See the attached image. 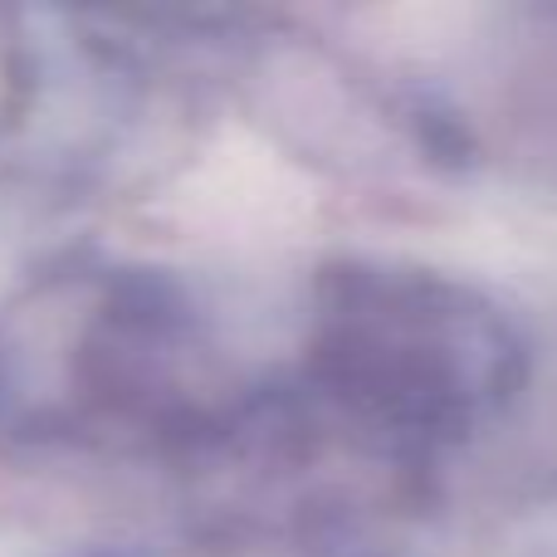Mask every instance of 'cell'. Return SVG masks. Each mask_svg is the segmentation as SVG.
Instances as JSON below:
<instances>
[{"instance_id":"obj_1","label":"cell","mask_w":557,"mask_h":557,"mask_svg":"<svg viewBox=\"0 0 557 557\" xmlns=\"http://www.w3.org/2000/svg\"><path fill=\"white\" fill-rule=\"evenodd\" d=\"M450 288L421 278L337 274L333 313L318 343V372L347 406L392 431H450L474 406L465 327Z\"/></svg>"}]
</instances>
